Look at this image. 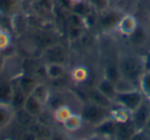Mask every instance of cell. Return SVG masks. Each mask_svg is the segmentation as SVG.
Masks as SVG:
<instances>
[{"instance_id":"cell-1","label":"cell","mask_w":150,"mask_h":140,"mask_svg":"<svg viewBox=\"0 0 150 140\" xmlns=\"http://www.w3.org/2000/svg\"><path fill=\"white\" fill-rule=\"evenodd\" d=\"M117 68L120 76L134 84H139L140 78L145 72L143 57L132 54H125L120 56L117 62Z\"/></svg>"},{"instance_id":"cell-2","label":"cell","mask_w":150,"mask_h":140,"mask_svg":"<svg viewBox=\"0 0 150 140\" xmlns=\"http://www.w3.org/2000/svg\"><path fill=\"white\" fill-rule=\"evenodd\" d=\"M80 116L84 123L96 127L111 118V109L92 100H88L82 104Z\"/></svg>"},{"instance_id":"cell-3","label":"cell","mask_w":150,"mask_h":140,"mask_svg":"<svg viewBox=\"0 0 150 140\" xmlns=\"http://www.w3.org/2000/svg\"><path fill=\"white\" fill-rule=\"evenodd\" d=\"M143 101L144 95L140 91V89H132V90L117 92L114 99V103L129 111V113L135 111Z\"/></svg>"},{"instance_id":"cell-4","label":"cell","mask_w":150,"mask_h":140,"mask_svg":"<svg viewBox=\"0 0 150 140\" xmlns=\"http://www.w3.org/2000/svg\"><path fill=\"white\" fill-rule=\"evenodd\" d=\"M125 15L119 9H106L100 13V17L98 19V24L100 28L104 32H110L117 29L121 18Z\"/></svg>"},{"instance_id":"cell-5","label":"cell","mask_w":150,"mask_h":140,"mask_svg":"<svg viewBox=\"0 0 150 140\" xmlns=\"http://www.w3.org/2000/svg\"><path fill=\"white\" fill-rule=\"evenodd\" d=\"M150 117V101L144 100L135 111L131 113V121L137 130L145 129V126Z\"/></svg>"},{"instance_id":"cell-6","label":"cell","mask_w":150,"mask_h":140,"mask_svg":"<svg viewBox=\"0 0 150 140\" xmlns=\"http://www.w3.org/2000/svg\"><path fill=\"white\" fill-rule=\"evenodd\" d=\"M45 105L42 104L40 101H38L35 97H33L31 94H29L26 97V100L24 102L22 108L24 111H26L29 113L31 117H33L34 119H38L41 117V115L43 113V108Z\"/></svg>"},{"instance_id":"cell-7","label":"cell","mask_w":150,"mask_h":140,"mask_svg":"<svg viewBox=\"0 0 150 140\" xmlns=\"http://www.w3.org/2000/svg\"><path fill=\"white\" fill-rule=\"evenodd\" d=\"M96 89L103 94L105 97L111 100L112 102H114V99L115 96L117 94V90H116V87H115V84L112 82V81L108 80L107 78L103 77L99 80V82L97 83V86Z\"/></svg>"},{"instance_id":"cell-8","label":"cell","mask_w":150,"mask_h":140,"mask_svg":"<svg viewBox=\"0 0 150 140\" xmlns=\"http://www.w3.org/2000/svg\"><path fill=\"white\" fill-rule=\"evenodd\" d=\"M138 25H139V24H138L137 20H136V18L134 17V15L125 13V15L121 18L116 30L121 35L129 37V36L136 30Z\"/></svg>"},{"instance_id":"cell-9","label":"cell","mask_w":150,"mask_h":140,"mask_svg":"<svg viewBox=\"0 0 150 140\" xmlns=\"http://www.w3.org/2000/svg\"><path fill=\"white\" fill-rule=\"evenodd\" d=\"M66 50L59 44H54L46 47L44 51V57L47 60V62H62L66 58Z\"/></svg>"},{"instance_id":"cell-10","label":"cell","mask_w":150,"mask_h":140,"mask_svg":"<svg viewBox=\"0 0 150 140\" xmlns=\"http://www.w3.org/2000/svg\"><path fill=\"white\" fill-rule=\"evenodd\" d=\"M44 74L50 80H59L66 74V66L62 62H47L44 66Z\"/></svg>"},{"instance_id":"cell-11","label":"cell","mask_w":150,"mask_h":140,"mask_svg":"<svg viewBox=\"0 0 150 140\" xmlns=\"http://www.w3.org/2000/svg\"><path fill=\"white\" fill-rule=\"evenodd\" d=\"M16 109L9 104L0 103V132L7 128L15 120Z\"/></svg>"},{"instance_id":"cell-12","label":"cell","mask_w":150,"mask_h":140,"mask_svg":"<svg viewBox=\"0 0 150 140\" xmlns=\"http://www.w3.org/2000/svg\"><path fill=\"white\" fill-rule=\"evenodd\" d=\"M137 128L133 124L131 120L121 123H117V130L115 134V138L118 139H133V136L135 135Z\"/></svg>"},{"instance_id":"cell-13","label":"cell","mask_w":150,"mask_h":140,"mask_svg":"<svg viewBox=\"0 0 150 140\" xmlns=\"http://www.w3.org/2000/svg\"><path fill=\"white\" fill-rule=\"evenodd\" d=\"M95 129H96L97 133L105 136V137H115L117 130V122L112 118H109L103 123L96 126Z\"/></svg>"},{"instance_id":"cell-14","label":"cell","mask_w":150,"mask_h":140,"mask_svg":"<svg viewBox=\"0 0 150 140\" xmlns=\"http://www.w3.org/2000/svg\"><path fill=\"white\" fill-rule=\"evenodd\" d=\"M13 95V83L8 81H0V103L11 105Z\"/></svg>"},{"instance_id":"cell-15","label":"cell","mask_w":150,"mask_h":140,"mask_svg":"<svg viewBox=\"0 0 150 140\" xmlns=\"http://www.w3.org/2000/svg\"><path fill=\"white\" fill-rule=\"evenodd\" d=\"M33 97H35L38 101L42 103V104L46 105L50 98V91L48 89V87L43 83H36V85L34 86L32 92L30 93Z\"/></svg>"},{"instance_id":"cell-16","label":"cell","mask_w":150,"mask_h":140,"mask_svg":"<svg viewBox=\"0 0 150 140\" xmlns=\"http://www.w3.org/2000/svg\"><path fill=\"white\" fill-rule=\"evenodd\" d=\"M129 40L134 46H143L144 44L147 42L148 39V33L145 30V28H143L142 26L138 25V27L136 28V30L129 36Z\"/></svg>"},{"instance_id":"cell-17","label":"cell","mask_w":150,"mask_h":140,"mask_svg":"<svg viewBox=\"0 0 150 140\" xmlns=\"http://www.w3.org/2000/svg\"><path fill=\"white\" fill-rule=\"evenodd\" d=\"M83 120H82L80 113H73L64 123L62 124L65 130L68 132H76L82 127L83 125Z\"/></svg>"},{"instance_id":"cell-18","label":"cell","mask_w":150,"mask_h":140,"mask_svg":"<svg viewBox=\"0 0 150 140\" xmlns=\"http://www.w3.org/2000/svg\"><path fill=\"white\" fill-rule=\"evenodd\" d=\"M93 10H95L92 7L91 3L88 2V0H84V1H80V2L72 3L71 4V13H75V15H79L82 19L86 18L88 15L93 13Z\"/></svg>"},{"instance_id":"cell-19","label":"cell","mask_w":150,"mask_h":140,"mask_svg":"<svg viewBox=\"0 0 150 140\" xmlns=\"http://www.w3.org/2000/svg\"><path fill=\"white\" fill-rule=\"evenodd\" d=\"M15 83L23 90V92L26 95H29L32 92L34 86H35L37 82L35 81V79L32 78L29 75H22L19 78H17Z\"/></svg>"},{"instance_id":"cell-20","label":"cell","mask_w":150,"mask_h":140,"mask_svg":"<svg viewBox=\"0 0 150 140\" xmlns=\"http://www.w3.org/2000/svg\"><path fill=\"white\" fill-rule=\"evenodd\" d=\"M20 0H0V13L11 15L17 13L20 8Z\"/></svg>"},{"instance_id":"cell-21","label":"cell","mask_w":150,"mask_h":140,"mask_svg":"<svg viewBox=\"0 0 150 140\" xmlns=\"http://www.w3.org/2000/svg\"><path fill=\"white\" fill-rule=\"evenodd\" d=\"M72 113L73 111L71 109V107L65 104V103H62V104H60L58 107H56L54 109V119L58 123L63 124Z\"/></svg>"},{"instance_id":"cell-22","label":"cell","mask_w":150,"mask_h":140,"mask_svg":"<svg viewBox=\"0 0 150 140\" xmlns=\"http://www.w3.org/2000/svg\"><path fill=\"white\" fill-rule=\"evenodd\" d=\"M88 70L84 66H76L71 71V79L75 83H83L88 78Z\"/></svg>"},{"instance_id":"cell-23","label":"cell","mask_w":150,"mask_h":140,"mask_svg":"<svg viewBox=\"0 0 150 140\" xmlns=\"http://www.w3.org/2000/svg\"><path fill=\"white\" fill-rule=\"evenodd\" d=\"M27 96L28 95H26L23 92V90L16 83H13V101H11V106L15 109L22 108Z\"/></svg>"},{"instance_id":"cell-24","label":"cell","mask_w":150,"mask_h":140,"mask_svg":"<svg viewBox=\"0 0 150 140\" xmlns=\"http://www.w3.org/2000/svg\"><path fill=\"white\" fill-rule=\"evenodd\" d=\"M139 89L143 95L150 98V71H145L139 80Z\"/></svg>"},{"instance_id":"cell-25","label":"cell","mask_w":150,"mask_h":140,"mask_svg":"<svg viewBox=\"0 0 150 140\" xmlns=\"http://www.w3.org/2000/svg\"><path fill=\"white\" fill-rule=\"evenodd\" d=\"M15 119H17V121L19 122L21 125L23 126H31L33 125V121L34 119L33 117L29 115L26 111H24L23 108H19V109H16V116H15Z\"/></svg>"},{"instance_id":"cell-26","label":"cell","mask_w":150,"mask_h":140,"mask_svg":"<svg viewBox=\"0 0 150 140\" xmlns=\"http://www.w3.org/2000/svg\"><path fill=\"white\" fill-rule=\"evenodd\" d=\"M104 77L108 79V80L112 81V82L115 84V83L117 82V80L121 77L118 68H117V64L115 66H107L104 71Z\"/></svg>"},{"instance_id":"cell-27","label":"cell","mask_w":150,"mask_h":140,"mask_svg":"<svg viewBox=\"0 0 150 140\" xmlns=\"http://www.w3.org/2000/svg\"><path fill=\"white\" fill-rule=\"evenodd\" d=\"M88 1L91 3L93 8L98 13H102L109 8L110 0H88Z\"/></svg>"},{"instance_id":"cell-28","label":"cell","mask_w":150,"mask_h":140,"mask_svg":"<svg viewBox=\"0 0 150 140\" xmlns=\"http://www.w3.org/2000/svg\"><path fill=\"white\" fill-rule=\"evenodd\" d=\"M11 43V38L6 31L0 30V51H3L9 46Z\"/></svg>"},{"instance_id":"cell-29","label":"cell","mask_w":150,"mask_h":140,"mask_svg":"<svg viewBox=\"0 0 150 140\" xmlns=\"http://www.w3.org/2000/svg\"><path fill=\"white\" fill-rule=\"evenodd\" d=\"M143 62L145 71H150V51L143 57Z\"/></svg>"},{"instance_id":"cell-30","label":"cell","mask_w":150,"mask_h":140,"mask_svg":"<svg viewBox=\"0 0 150 140\" xmlns=\"http://www.w3.org/2000/svg\"><path fill=\"white\" fill-rule=\"evenodd\" d=\"M4 64H5V58L2 55V53H0V73L2 72V70L4 69Z\"/></svg>"},{"instance_id":"cell-31","label":"cell","mask_w":150,"mask_h":140,"mask_svg":"<svg viewBox=\"0 0 150 140\" xmlns=\"http://www.w3.org/2000/svg\"><path fill=\"white\" fill-rule=\"evenodd\" d=\"M145 130L150 134V117H149V119H148L147 124H146V126H145Z\"/></svg>"},{"instance_id":"cell-32","label":"cell","mask_w":150,"mask_h":140,"mask_svg":"<svg viewBox=\"0 0 150 140\" xmlns=\"http://www.w3.org/2000/svg\"><path fill=\"white\" fill-rule=\"evenodd\" d=\"M69 2L72 4V3H76V2H80V1H84V0H68Z\"/></svg>"},{"instance_id":"cell-33","label":"cell","mask_w":150,"mask_h":140,"mask_svg":"<svg viewBox=\"0 0 150 140\" xmlns=\"http://www.w3.org/2000/svg\"><path fill=\"white\" fill-rule=\"evenodd\" d=\"M149 31H150V18H149Z\"/></svg>"},{"instance_id":"cell-34","label":"cell","mask_w":150,"mask_h":140,"mask_svg":"<svg viewBox=\"0 0 150 140\" xmlns=\"http://www.w3.org/2000/svg\"><path fill=\"white\" fill-rule=\"evenodd\" d=\"M148 99H149V101H150V98H148Z\"/></svg>"}]
</instances>
